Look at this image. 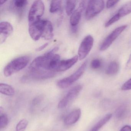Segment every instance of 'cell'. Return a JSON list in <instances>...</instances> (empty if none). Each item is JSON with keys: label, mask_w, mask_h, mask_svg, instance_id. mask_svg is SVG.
<instances>
[{"label": "cell", "mask_w": 131, "mask_h": 131, "mask_svg": "<svg viewBox=\"0 0 131 131\" xmlns=\"http://www.w3.org/2000/svg\"><path fill=\"white\" fill-rule=\"evenodd\" d=\"M119 69L118 63L116 61H113L110 62L108 66L106 71V73L108 75H114L118 73Z\"/></svg>", "instance_id": "17"}, {"label": "cell", "mask_w": 131, "mask_h": 131, "mask_svg": "<svg viewBox=\"0 0 131 131\" xmlns=\"http://www.w3.org/2000/svg\"><path fill=\"white\" fill-rule=\"evenodd\" d=\"M45 11V5L42 1L37 0L32 4L28 15L29 26L40 20Z\"/></svg>", "instance_id": "4"}, {"label": "cell", "mask_w": 131, "mask_h": 131, "mask_svg": "<svg viewBox=\"0 0 131 131\" xmlns=\"http://www.w3.org/2000/svg\"><path fill=\"white\" fill-rule=\"evenodd\" d=\"M6 2V1H1V5H2V4H4V3H5V2Z\"/></svg>", "instance_id": "32"}, {"label": "cell", "mask_w": 131, "mask_h": 131, "mask_svg": "<svg viewBox=\"0 0 131 131\" xmlns=\"http://www.w3.org/2000/svg\"><path fill=\"white\" fill-rule=\"evenodd\" d=\"M0 92L6 95L12 96L15 93L14 89L10 85L4 83H0Z\"/></svg>", "instance_id": "16"}, {"label": "cell", "mask_w": 131, "mask_h": 131, "mask_svg": "<svg viewBox=\"0 0 131 131\" xmlns=\"http://www.w3.org/2000/svg\"><path fill=\"white\" fill-rule=\"evenodd\" d=\"M127 27V25H123L114 30L102 42L100 47V50L105 51L107 49Z\"/></svg>", "instance_id": "8"}, {"label": "cell", "mask_w": 131, "mask_h": 131, "mask_svg": "<svg viewBox=\"0 0 131 131\" xmlns=\"http://www.w3.org/2000/svg\"><path fill=\"white\" fill-rule=\"evenodd\" d=\"M77 4L76 1H67L66 3V12L68 16H70L74 12Z\"/></svg>", "instance_id": "19"}, {"label": "cell", "mask_w": 131, "mask_h": 131, "mask_svg": "<svg viewBox=\"0 0 131 131\" xmlns=\"http://www.w3.org/2000/svg\"><path fill=\"white\" fill-rule=\"evenodd\" d=\"M105 7L102 0H92L88 2L85 11V18L89 20L100 13Z\"/></svg>", "instance_id": "5"}, {"label": "cell", "mask_w": 131, "mask_h": 131, "mask_svg": "<svg viewBox=\"0 0 131 131\" xmlns=\"http://www.w3.org/2000/svg\"><path fill=\"white\" fill-rule=\"evenodd\" d=\"M28 125V122L25 119L20 120L16 126V131H25Z\"/></svg>", "instance_id": "22"}, {"label": "cell", "mask_w": 131, "mask_h": 131, "mask_svg": "<svg viewBox=\"0 0 131 131\" xmlns=\"http://www.w3.org/2000/svg\"><path fill=\"white\" fill-rule=\"evenodd\" d=\"M59 49L58 47H56L43 55L36 57L30 64L29 71L52 72L50 70V64L52 58Z\"/></svg>", "instance_id": "1"}, {"label": "cell", "mask_w": 131, "mask_h": 131, "mask_svg": "<svg viewBox=\"0 0 131 131\" xmlns=\"http://www.w3.org/2000/svg\"><path fill=\"white\" fill-rule=\"evenodd\" d=\"M82 89L81 85H78L70 90L66 95L58 103L59 108L62 109L66 107L70 102L79 95Z\"/></svg>", "instance_id": "6"}, {"label": "cell", "mask_w": 131, "mask_h": 131, "mask_svg": "<svg viewBox=\"0 0 131 131\" xmlns=\"http://www.w3.org/2000/svg\"><path fill=\"white\" fill-rule=\"evenodd\" d=\"M126 68L127 69H131V54L130 55L128 60L127 61L126 66Z\"/></svg>", "instance_id": "31"}, {"label": "cell", "mask_w": 131, "mask_h": 131, "mask_svg": "<svg viewBox=\"0 0 131 131\" xmlns=\"http://www.w3.org/2000/svg\"><path fill=\"white\" fill-rule=\"evenodd\" d=\"M61 1H52L50 3V12L54 13L59 11L61 9Z\"/></svg>", "instance_id": "20"}, {"label": "cell", "mask_w": 131, "mask_h": 131, "mask_svg": "<svg viewBox=\"0 0 131 131\" xmlns=\"http://www.w3.org/2000/svg\"><path fill=\"white\" fill-rule=\"evenodd\" d=\"M13 27L9 23L3 21L0 23V42H4L7 38L12 34Z\"/></svg>", "instance_id": "10"}, {"label": "cell", "mask_w": 131, "mask_h": 131, "mask_svg": "<svg viewBox=\"0 0 131 131\" xmlns=\"http://www.w3.org/2000/svg\"><path fill=\"white\" fill-rule=\"evenodd\" d=\"M120 131H131V126L128 125L124 126L121 129Z\"/></svg>", "instance_id": "30"}, {"label": "cell", "mask_w": 131, "mask_h": 131, "mask_svg": "<svg viewBox=\"0 0 131 131\" xmlns=\"http://www.w3.org/2000/svg\"><path fill=\"white\" fill-rule=\"evenodd\" d=\"M87 61H85L79 67V69L69 76L58 81L57 85L60 89L68 88L79 79L85 72L87 66Z\"/></svg>", "instance_id": "3"}, {"label": "cell", "mask_w": 131, "mask_h": 131, "mask_svg": "<svg viewBox=\"0 0 131 131\" xmlns=\"http://www.w3.org/2000/svg\"><path fill=\"white\" fill-rule=\"evenodd\" d=\"M112 117V114L110 113L106 115L104 117L96 123L90 131H99L103 126L110 120Z\"/></svg>", "instance_id": "15"}, {"label": "cell", "mask_w": 131, "mask_h": 131, "mask_svg": "<svg viewBox=\"0 0 131 131\" xmlns=\"http://www.w3.org/2000/svg\"><path fill=\"white\" fill-rule=\"evenodd\" d=\"M85 1H81L78 8L71 15L70 22L72 27L77 26L79 24L81 19L82 12L85 9Z\"/></svg>", "instance_id": "11"}, {"label": "cell", "mask_w": 131, "mask_h": 131, "mask_svg": "<svg viewBox=\"0 0 131 131\" xmlns=\"http://www.w3.org/2000/svg\"><path fill=\"white\" fill-rule=\"evenodd\" d=\"M49 45V43H44V44H43L42 46H40L39 47H38V48L36 49V50L37 52H39V51H42L43 50L45 49L47 46Z\"/></svg>", "instance_id": "29"}, {"label": "cell", "mask_w": 131, "mask_h": 131, "mask_svg": "<svg viewBox=\"0 0 131 131\" xmlns=\"http://www.w3.org/2000/svg\"><path fill=\"white\" fill-rule=\"evenodd\" d=\"M121 89L124 91L131 90V78L127 80L122 85L121 87Z\"/></svg>", "instance_id": "26"}, {"label": "cell", "mask_w": 131, "mask_h": 131, "mask_svg": "<svg viewBox=\"0 0 131 131\" xmlns=\"http://www.w3.org/2000/svg\"><path fill=\"white\" fill-rule=\"evenodd\" d=\"M131 13V1L124 4L118 11L116 14L120 18L128 15Z\"/></svg>", "instance_id": "18"}, {"label": "cell", "mask_w": 131, "mask_h": 131, "mask_svg": "<svg viewBox=\"0 0 131 131\" xmlns=\"http://www.w3.org/2000/svg\"><path fill=\"white\" fill-rule=\"evenodd\" d=\"M119 1L113 0V1H108L106 2V7L107 9H110L113 7L115 5H116L118 2Z\"/></svg>", "instance_id": "28"}, {"label": "cell", "mask_w": 131, "mask_h": 131, "mask_svg": "<svg viewBox=\"0 0 131 131\" xmlns=\"http://www.w3.org/2000/svg\"><path fill=\"white\" fill-rule=\"evenodd\" d=\"M9 123V118L6 114L1 113L0 114V129H4Z\"/></svg>", "instance_id": "21"}, {"label": "cell", "mask_w": 131, "mask_h": 131, "mask_svg": "<svg viewBox=\"0 0 131 131\" xmlns=\"http://www.w3.org/2000/svg\"><path fill=\"white\" fill-rule=\"evenodd\" d=\"M90 66L92 69H97L101 67L102 66V62L99 59H94L91 62Z\"/></svg>", "instance_id": "24"}, {"label": "cell", "mask_w": 131, "mask_h": 131, "mask_svg": "<svg viewBox=\"0 0 131 131\" xmlns=\"http://www.w3.org/2000/svg\"><path fill=\"white\" fill-rule=\"evenodd\" d=\"M43 96L41 95L36 97L32 102V106H36L39 105L43 100Z\"/></svg>", "instance_id": "27"}, {"label": "cell", "mask_w": 131, "mask_h": 131, "mask_svg": "<svg viewBox=\"0 0 131 131\" xmlns=\"http://www.w3.org/2000/svg\"><path fill=\"white\" fill-rule=\"evenodd\" d=\"M81 115V110L80 109L74 110L66 116L64 119V123L68 126L73 125L79 121Z\"/></svg>", "instance_id": "13"}, {"label": "cell", "mask_w": 131, "mask_h": 131, "mask_svg": "<svg viewBox=\"0 0 131 131\" xmlns=\"http://www.w3.org/2000/svg\"><path fill=\"white\" fill-rule=\"evenodd\" d=\"M120 19V17L117 14L114 15L108 21H107V23H106L105 24V27H108L115 23L116 22L119 20Z\"/></svg>", "instance_id": "25"}, {"label": "cell", "mask_w": 131, "mask_h": 131, "mask_svg": "<svg viewBox=\"0 0 131 131\" xmlns=\"http://www.w3.org/2000/svg\"><path fill=\"white\" fill-rule=\"evenodd\" d=\"M28 4V1L26 0H16L14 1V6L17 9H22L25 7Z\"/></svg>", "instance_id": "23"}, {"label": "cell", "mask_w": 131, "mask_h": 131, "mask_svg": "<svg viewBox=\"0 0 131 131\" xmlns=\"http://www.w3.org/2000/svg\"><path fill=\"white\" fill-rule=\"evenodd\" d=\"M30 58L28 56H23L11 60L4 67V74L6 77L10 76L26 67Z\"/></svg>", "instance_id": "2"}, {"label": "cell", "mask_w": 131, "mask_h": 131, "mask_svg": "<svg viewBox=\"0 0 131 131\" xmlns=\"http://www.w3.org/2000/svg\"><path fill=\"white\" fill-rule=\"evenodd\" d=\"M53 37V29L52 23L46 20L42 37L46 40L51 39Z\"/></svg>", "instance_id": "14"}, {"label": "cell", "mask_w": 131, "mask_h": 131, "mask_svg": "<svg viewBox=\"0 0 131 131\" xmlns=\"http://www.w3.org/2000/svg\"><path fill=\"white\" fill-rule=\"evenodd\" d=\"M93 42V37L90 35L84 38L78 50V56L80 60H82L88 56L92 48Z\"/></svg>", "instance_id": "7"}, {"label": "cell", "mask_w": 131, "mask_h": 131, "mask_svg": "<svg viewBox=\"0 0 131 131\" xmlns=\"http://www.w3.org/2000/svg\"><path fill=\"white\" fill-rule=\"evenodd\" d=\"M46 20L40 19L29 26L30 36L33 40L37 41L42 37Z\"/></svg>", "instance_id": "9"}, {"label": "cell", "mask_w": 131, "mask_h": 131, "mask_svg": "<svg viewBox=\"0 0 131 131\" xmlns=\"http://www.w3.org/2000/svg\"><path fill=\"white\" fill-rule=\"evenodd\" d=\"M79 57L76 56L70 59L60 61L56 69V72H63L70 69L78 61Z\"/></svg>", "instance_id": "12"}]
</instances>
